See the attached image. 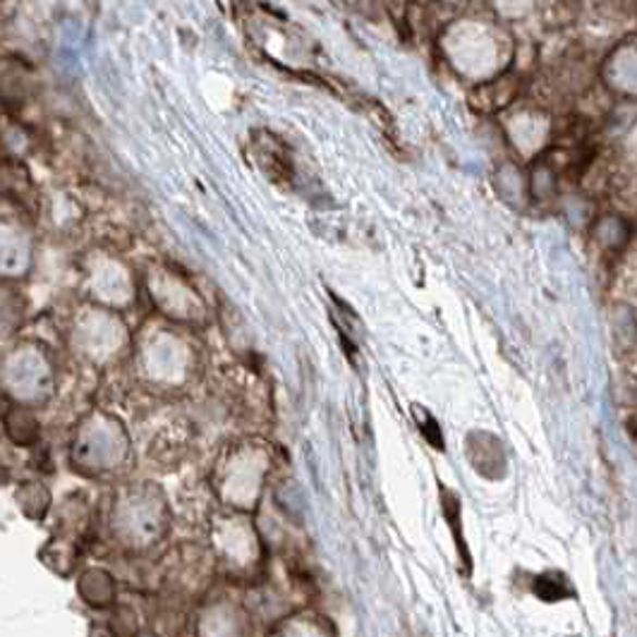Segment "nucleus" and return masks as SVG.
I'll use <instances>...</instances> for the list:
<instances>
[{"label":"nucleus","mask_w":637,"mask_h":637,"mask_svg":"<svg viewBox=\"0 0 637 637\" xmlns=\"http://www.w3.org/2000/svg\"><path fill=\"white\" fill-rule=\"evenodd\" d=\"M413 411H415V415H417V425L422 427V431H425V437H427L431 443H434L437 449H441V441H439V439H441V429H439V425L434 422V417H431L427 411H422V407H417V405L413 407Z\"/></svg>","instance_id":"f257e3e1"}]
</instances>
